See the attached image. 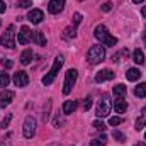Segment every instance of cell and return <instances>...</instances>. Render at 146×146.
Masks as SVG:
<instances>
[{"mask_svg": "<svg viewBox=\"0 0 146 146\" xmlns=\"http://www.w3.org/2000/svg\"><path fill=\"white\" fill-rule=\"evenodd\" d=\"M106 143H107V138L102 134L100 138H95L94 141H90V146H106Z\"/></svg>", "mask_w": 146, "mask_h": 146, "instance_id": "obj_23", "label": "cell"}, {"mask_svg": "<svg viewBox=\"0 0 146 146\" xmlns=\"http://www.w3.org/2000/svg\"><path fill=\"white\" fill-rule=\"evenodd\" d=\"M14 83L17 85V87H27V83H29V76H27V73L26 72H17L14 73Z\"/></svg>", "mask_w": 146, "mask_h": 146, "instance_id": "obj_8", "label": "cell"}, {"mask_svg": "<svg viewBox=\"0 0 146 146\" xmlns=\"http://www.w3.org/2000/svg\"><path fill=\"white\" fill-rule=\"evenodd\" d=\"M94 127H95L97 131L104 133V129H106V124H104V122H100V121H95V122H94Z\"/></svg>", "mask_w": 146, "mask_h": 146, "instance_id": "obj_30", "label": "cell"}, {"mask_svg": "<svg viewBox=\"0 0 146 146\" xmlns=\"http://www.w3.org/2000/svg\"><path fill=\"white\" fill-rule=\"evenodd\" d=\"M121 122H122V117H117V115H114V117H110V119H109L110 126H119Z\"/></svg>", "mask_w": 146, "mask_h": 146, "instance_id": "obj_28", "label": "cell"}, {"mask_svg": "<svg viewBox=\"0 0 146 146\" xmlns=\"http://www.w3.org/2000/svg\"><path fill=\"white\" fill-rule=\"evenodd\" d=\"M134 146H146V143H136Z\"/></svg>", "mask_w": 146, "mask_h": 146, "instance_id": "obj_39", "label": "cell"}, {"mask_svg": "<svg viewBox=\"0 0 146 146\" xmlns=\"http://www.w3.org/2000/svg\"><path fill=\"white\" fill-rule=\"evenodd\" d=\"M134 3H141V2H145V0H133Z\"/></svg>", "mask_w": 146, "mask_h": 146, "instance_id": "obj_40", "label": "cell"}, {"mask_svg": "<svg viewBox=\"0 0 146 146\" xmlns=\"http://www.w3.org/2000/svg\"><path fill=\"white\" fill-rule=\"evenodd\" d=\"M114 110H115L117 114H124V112L127 110V102H126L124 99H117V100H114Z\"/></svg>", "mask_w": 146, "mask_h": 146, "instance_id": "obj_14", "label": "cell"}, {"mask_svg": "<svg viewBox=\"0 0 146 146\" xmlns=\"http://www.w3.org/2000/svg\"><path fill=\"white\" fill-rule=\"evenodd\" d=\"M114 75H115V73L112 72V70H107V68H106V70H100V72L95 75V82H97V83H102V82L112 80Z\"/></svg>", "mask_w": 146, "mask_h": 146, "instance_id": "obj_12", "label": "cell"}, {"mask_svg": "<svg viewBox=\"0 0 146 146\" xmlns=\"http://www.w3.org/2000/svg\"><path fill=\"white\" fill-rule=\"evenodd\" d=\"M9 82H10V76H9L5 72H0V87L5 88V87L9 85Z\"/></svg>", "mask_w": 146, "mask_h": 146, "instance_id": "obj_24", "label": "cell"}, {"mask_svg": "<svg viewBox=\"0 0 146 146\" xmlns=\"http://www.w3.org/2000/svg\"><path fill=\"white\" fill-rule=\"evenodd\" d=\"M0 44H2L3 48H9V49H12V48L15 46V29H14V26H9L7 31L2 34Z\"/></svg>", "mask_w": 146, "mask_h": 146, "instance_id": "obj_5", "label": "cell"}, {"mask_svg": "<svg viewBox=\"0 0 146 146\" xmlns=\"http://www.w3.org/2000/svg\"><path fill=\"white\" fill-rule=\"evenodd\" d=\"M110 107H112V102H110V97L107 94H104L97 104V117H107L110 114Z\"/></svg>", "mask_w": 146, "mask_h": 146, "instance_id": "obj_4", "label": "cell"}, {"mask_svg": "<svg viewBox=\"0 0 146 146\" xmlns=\"http://www.w3.org/2000/svg\"><path fill=\"white\" fill-rule=\"evenodd\" d=\"M133 60H134L136 65H143V63H145V53H143L139 48L134 49V53H133Z\"/></svg>", "mask_w": 146, "mask_h": 146, "instance_id": "obj_20", "label": "cell"}, {"mask_svg": "<svg viewBox=\"0 0 146 146\" xmlns=\"http://www.w3.org/2000/svg\"><path fill=\"white\" fill-rule=\"evenodd\" d=\"M145 126H146V117H139V119L136 121V126H134V129H136V131H141Z\"/></svg>", "mask_w": 146, "mask_h": 146, "instance_id": "obj_25", "label": "cell"}, {"mask_svg": "<svg viewBox=\"0 0 146 146\" xmlns=\"http://www.w3.org/2000/svg\"><path fill=\"white\" fill-rule=\"evenodd\" d=\"M143 112H146V107H145V109H143Z\"/></svg>", "mask_w": 146, "mask_h": 146, "instance_id": "obj_42", "label": "cell"}, {"mask_svg": "<svg viewBox=\"0 0 146 146\" xmlns=\"http://www.w3.org/2000/svg\"><path fill=\"white\" fill-rule=\"evenodd\" d=\"M110 9H112V3H110V2H106V3L102 5V10H104V12H109Z\"/></svg>", "mask_w": 146, "mask_h": 146, "instance_id": "obj_34", "label": "cell"}, {"mask_svg": "<svg viewBox=\"0 0 146 146\" xmlns=\"http://www.w3.org/2000/svg\"><path fill=\"white\" fill-rule=\"evenodd\" d=\"M143 41H145V44H146V29H145V33H143Z\"/></svg>", "mask_w": 146, "mask_h": 146, "instance_id": "obj_38", "label": "cell"}, {"mask_svg": "<svg viewBox=\"0 0 146 146\" xmlns=\"http://www.w3.org/2000/svg\"><path fill=\"white\" fill-rule=\"evenodd\" d=\"M0 63H2L5 68H12V66H14V63H12L10 60H5V58H2V60H0Z\"/></svg>", "mask_w": 146, "mask_h": 146, "instance_id": "obj_33", "label": "cell"}, {"mask_svg": "<svg viewBox=\"0 0 146 146\" xmlns=\"http://www.w3.org/2000/svg\"><path fill=\"white\" fill-rule=\"evenodd\" d=\"M145 139H146V133H145Z\"/></svg>", "mask_w": 146, "mask_h": 146, "instance_id": "obj_43", "label": "cell"}, {"mask_svg": "<svg viewBox=\"0 0 146 146\" xmlns=\"http://www.w3.org/2000/svg\"><path fill=\"white\" fill-rule=\"evenodd\" d=\"M104 58H106V49H104V46H100V44L92 46V48L88 49V53H87V61H88L90 65H99L100 61H104Z\"/></svg>", "mask_w": 146, "mask_h": 146, "instance_id": "obj_2", "label": "cell"}, {"mask_svg": "<svg viewBox=\"0 0 146 146\" xmlns=\"http://www.w3.org/2000/svg\"><path fill=\"white\" fill-rule=\"evenodd\" d=\"M65 9V0H51L48 3V12L49 14H60Z\"/></svg>", "mask_w": 146, "mask_h": 146, "instance_id": "obj_9", "label": "cell"}, {"mask_svg": "<svg viewBox=\"0 0 146 146\" xmlns=\"http://www.w3.org/2000/svg\"><path fill=\"white\" fill-rule=\"evenodd\" d=\"M80 2H82V0H80Z\"/></svg>", "mask_w": 146, "mask_h": 146, "instance_id": "obj_45", "label": "cell"}, {"mask_svg": "<svg viewBox=\"0 0 146 146\" xmlns=\"http://www.w3.org/2000/svg\"><path fill=\"white\" fill-rule=\"evenodd\" d=\"M3 12H5V3L0 0V14H3Z\"/></svg>", "mask_w": 146, "mask_h": 146, "instance_id": "obj_36", "label": "cell"}, {"mask_svg": "<svg viewBox=\"0 0 146 146\" xmlns=\"http://www.w3.org/2000/svg\"><path fill=\"white\" fill-rule=\"evenodd\" d=\"M76 76H78V72L75 68H72V70H68V72L65 73V85H63V94L65 95H68L72 92L73 85L76 82Z\"/></svg>", "mask_w": 146, "mask_h": 146, "instance_id": "obj_6", "label": "cell"}, {"mask_svg": "<svg viewBox=\"0 0 146 146\" xmlns=\"http://www.w3.org/2000/svg\"><path fill=\"white\" fill-rule=\"evenodd\" d=\"M134 95H136V97L145 99V97H146V83H139V85H136V87H134Z\"/></svg>", "mask_w": 146, "mask_h": 146, "instance_id": "obj_21", "label": "cell"}, {"mask_svg": "<svg viewBox=\"0 0 146 146\" xmlns=\"http://www.w3.org/2000/svg\"><path fill=\"white\" fill-rule=\"evenodd\" d=\"M126 78H127L129 82H136V80L141 78V72H139L138 68H129L127 73H126Z\"/></svg>", "mask_w": 146, "mask_h": 146, "instance_id": "obj_16", "label": "cell"}, {"mask_svg": "<svg viewBox=\"0 0 146 146\" xmlns=\"http://www.w3.org/2000/svg\"><path fill=\"white\" fill-rule=\"evenodd\" d=\"M0 146H12V143H10V141H9V138H7V139H3V141L0 143Z\"/></svg>", "mask_w": 146, "mask_h": 146, "instance_id": "obj_35", "label": "cell"}, {"mask_svg": "<svg viewBox=\"0 0 146 146\" xmlns=\"http://www.w3.org/2000/svg\"><path fill=\"white\" fill-rule=\"evenodd\" d=\"M141 14H143V17H146V5L141 9Z\"/></svg>", "mask_w": 146, "mask_h": 146, "instance_id": "obj_37", "label": "cell"}, {"mask_svg": "<svg viewBox=\"0 0 146 146\" xmlns=\"http://www.w3.org/2000/svg\"><path fill=\"white\" fill-rule=\"evenodd\" d=\"M63 56H56L54 58V63H53V66H51V70H49V73H46V76L42 78V85H51L53 82H54V78H56V75H58V72H60V68L63 66Z\"/></svg>", "mask_w": 146, "mask_h": 146, "instance_id": "obj_3", "label": "cell"}, {"mask_svg": "<svg viewBox=\"0 0 146 146\" xmlns=\"http://www.w3.org/2000/svg\"><path fill=\"white\" fill-rule=\"evenodd\" d=\"M0 24H2V22H0Z\"/></svg>", "mask_w": 146, "mask_h": 146, "instance_id": "obj_44", "label": "cell"}, {"mask_svg": "<svg viewBox=\"0 0 146 146\" xmlns=\"http://www.w3.org/2000/svg\"><path fill=\"white\" fill-rule=\"evenodd\" d=\"M17 5H19L21 9H29V7L33 5V0H19Z\"/></svg>", "mask_w": 146, "mask_h": 146, "instance_id": "obj_27", "label": "cell"}, {"mask_svg": "<svg viewBox=\"0 0 146 146\" xmlns=\"http://www.w3.org/2000/svg\"><path fill=\"white\" fill-rule=\"evenodd\" d=\"M33 39V33L27 26H22L21 27V33H19V44H27L29 41Z\"/></svg>", "mask_w": 146, "mask_h": 146, "instance_id": "obj_10", "label": "cell"}, {"mask_svg": "<svg viewBox=\"0 0 146 146\" xmlns=\"http://www.w3.org/2000/svg\"><path fill=\"white\" fill-rule=\"evenodd\" d=\"M10 119H12V114H7V115L3 117V121H2V127H3V129L10 124Z\"/></svg>", "mask_w": 146, "mask_h": 146, "instance_id": "obj_31", "label": "cell"}, {"mask_svg": "<svg viewBox=\"0 0 146 146\" xmlns=\"http://www.w3.org/2000/svg\"><path fill=\"white\" fill-rule=\"evenodd\" d=\"M12 100H14V92L12 90H3L2 95H0V109H5Z\"/></svg>", "mask_w": 146, "mask_h": 146, "instance_id": "obj_11", "label": "cell"}, {"mask_svg": "<svg viewBox=\"0 0 146 146\" xmlns=\"http://www.w3.org/2000/svg\"><path fill=\"white\" fill-rule=\"evenodd\" d=\"M33 41L36 42L37 46H46V37L42 34V31H36V33L33 34Z\"/></svg>", "mask_w": 146, "mask_h": 146, "instance_id": "obj_19", "label": "cell"}, {"mask_svg": "<svg viewBox=\"0 0 146 146\" xmlns=\"http://www.w3.org/2000/svg\"><path fill=\"white\" fill-rule=\"evenodd\" d=\"M94 36L97 37V39L100 41V44H104V46H115V44H117V37L110 36L109 31H107V27H106V26H102V24L95 27Z\"/></svg>", "mask_w": 146, "mask_h": 146, "instance_id": "obj_1", "label": "cell"}, {"mask_svg": "<svg viewBox=\"0 0 146 146\" xmlns=\"http://www.w3.org/2000/svg\"><path fill=\"white\" fill-rule=\"evenodd\" d=\"M92 107V97H87V99H83V109L88 110Z\"/></svg>", "mask_w": 146, "mask_h": 146, "instance_id": "obj_32", "label": "cell"}, {"mask_svg": "<svg viewBox=\"0 0 146 146\" xmlns=\"http://www.w3.org/2000/svg\"><path fill=\"white\" fill-rule=\"evenodd\" d=\"M112 136H114V139H117L119 143H122V141H126V136L121 133V131H114L112 133Z\"/></svg>", "mask_w": 146, "mask_h": 146, "instance_id": "obj_26", "label": "cell"}, {"mask_svg": "<svg viewBox=\"0 0 146 146\" xmlns=\"http://www.w3.org/2000/svg\"><path fill=\"white\" fill-rule=\"evenodd\" d=\"M34 134H36V119L33 115H27L24 121V136L27 139H31Z\"/></svg>", "mask_w": 146, "mask_h": 146, "instance_id": "obj_7", "label": "cell"}, {"mask_svg": "<svg viewBox=\"0 0 146 146\" xmlns=\"http://www.w3.org/2000/svg\"><path fill=\"white\" fill-rule=\"evenodd\" d=\"M48 146H60V145H58V143H49Z\"/></svg>", "mask_w": 146, "mask_h": 146, "instance_id": "obj_41", "label": "cell"}, {"mask_svg": "<svg viewBox=\"0 0 146 146\" xmlns=\"http://www.w3.org/2000/svg\"><path fill=\"white\" fill-rule=\"evenodd\" d=\"M76 107H78V102L76 100H66L65 104H63V114H73L75 110H76Z\"/></svg>", "mask_w": 146, "mask_h": 146, "instance_id": "obj_15", "label": "cell"}, {"mask_svg": "<svg viewBox=\"0 0 146 146\" xmlns=\"http://www.w3.org/2000/svg\"><path fill=\"white\" fill-rule=\"evenodd\" d=\"M27 19H29L33 24H41V21L44 19V14H42V10H39V9H33V10H29Z\"/></svg>", "mask_w": 146, "mask_h": 146, "instance_id": "obj_13", "label": "cell"}, {"mask_svg": "<svg viewBox=\"0 0 146 146\" xmlns=\"http://www.w3.org/2000/svg\"><path fill=\"white\" fill-rule=\"evenodd\" d=\"M33 49H26V51H22V54H21V63L22 65H29L31 61H33Z\"/></svg>", "mask_w": 146, "mask_h": 146, "instance_id": "obj_18", "label": "cell"}, {"mask_svg": "<svg viewBox=\"0 0 146 146\" xmlns=\"http://www.w3.org/2000/svg\"><path fill=\"white\" fill-rule=\"evenodd\" d=\"M82 22V14L80 12H75L73 14V26H78Z\"/></svg>", "mask_w": 146, "mask_h": 146, "instance_id": "obj_29", "label": "cell"}, {"mask_svg": "<svg viewBox=\"0 0 146 146\" xmlns=\"http://www.w3.org/2000/svg\"><path fill=\"white\" fill-rule=\"evenodd\" d=\"M75 36H76V26H70V27H66L65 33H63V37H65V39H73Z\"/></svg>", "mask_w": 146, "mask_h": 146, "instance_id": "obj_22", "label": "cell"}, {"mask_svg": "<svg viewBox=\"0 0 146 146\" xmlns=\"http://www.w3.org/2000/svg\"><path fill=\"white\" fill-rule=\"evenodd\" d=\"M126 85H122V83H117L115 87H114V97L115 99H124V95H126Z\"/></svg>", "mask_w": 146, "mask_h": 146, "instance_id": "obj_17", "label": "cell"}]
</instances>
